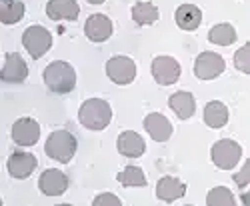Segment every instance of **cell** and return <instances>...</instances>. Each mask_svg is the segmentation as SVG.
I'll return each instance as SVG.
<instances>
[{
    "label": "cell",
    "mask_w": 250,
    "mask_h": 206,
    "mask_svg": "<svg viewBox=\"0 0 250 206\" xmlns=\"http://www.w3.org/2000/svg\"><path fill=\"white\" fill-rule=\"evenodd\" d=\"M80 124L88 130H104L112 120V108L106 100L102 98H90L78 110Z\"/></svg>",
    "instance_id": "6da1fadb"
},
{
    "label": "cell",
    "mask_w": 250,
    "mask_h": 206,
    "mask_svg": "<svg viewBox=\"0 0 250 206\" xmlns=\"http://www.w3.org/2000/svg\"><path fill=\"white\" fill-rule=\"evenodd\" d=\"M46 86L56 94H68L76 86V72L64 60H54L44 70Z\"/></svg>",
    "instance_id": "7a4b0ae2"
},
{
    "label": "cell",
    "mask_w": 250,
    "mask_h": 206,
    "mask_svg": "<svg viewBox=\"0 0 250 206\" xmlns=\"http://www.w3.org/2000/svg\"><path fill=\"white\" fill-rule=\"evenodd\" d=\"M76 138L68 130H54L46 140V154L58 162H70L76 152Z\"/></svg>",
    "instance_id": "3957f363"
},
{
    "label": "cell",
    "mask_w": 250,
    "mask_h": 206,
    "mask_svg": "<svg viewBox=\"0 0 250 206\" xmlns=\"http://www.w3.org/2000/svg\"><path fill=\"white\" fill-rule=\"evenodd\" d=\"M22 44L28 50V54L38 60V58H42L50 50V46H52V34L44 26H38V24L28 26L24 30V34H22Z\"/></svg>",
    "instance_id": "277c9868"
},
{
    "label": "cell",
    "mask_w": 250,
    "mask_h": 206,
    "mask_svg": "<svg viewBox=\"0 0 250 206\" xmlns=\"http://www.w3.org/2000/svg\"><path fill=\"white\" fill-rule=\"evenodd\" d=\"M210 156H212V162L216 164L218 168H222V170H232L236 164L240 162L242 148H240L238 142L224 138V140H218L214 146H212Z\"/></svg>",
    "instance_id": "5b68a950"
},
{
    "label": "cell",
    "mask_w": 250,
    "mask_h": 206,
    "mask_svg": "<svg viewBox=\"0 0 250 206\" xmlns=\"http://www.w3.org/2000/svg\"><path fill=\"white\" fill-rule=\"evenodd\" d=\"M106 74L116 84H130L136 76V64L128 56H114L106 62Z\"/></svg>",
    "instance_id": "8992f818"
},
{
    "label": "cell",
    "mask_w": 250,
    "mask_h": 206,
    "mask_svg": "<svg viewBox=\"0 0 250 206\" xmlns=\"http://www.w3.org/2000/svg\"><path fill=\"white\" fill-rule=\"evenodd\" d=\"M226 64H224V58L216 52H202L198 54L196 62H194V74L200 80H212L216 76H220L224 72Z\"/></svg>",
    "instance_id": "52a82bcc"
},
{
    "label": "cell",
    "mask_w": 250,
    "mask_h": 206,
    "mask_svg": "<svg viewBox=\"0 0 250 206\" xmlns=\"http://www.w3.org/2000/svg\"><path fill=\"white\" fill-rule=\"evenodd\" d=\"M152 76L158 84L170 86L180 78V64L172 56H156L152 60Z\"/></svg>",
    "instance_id": "ba28073f"
},
{
    "label": "cell",
    "mask_w": 250,
    "mask_h": 206,
    "mask_svg": "<svg viewBox=\"0 0 250 206\" xmlns=\"http://www.w3.org/2000/svg\"><path fill=\"white\" fill-rule=\"evenodd\" d=\"M40 138V126L32 118H20L12 126V140L18 146H32Z\"/></svg>",
    "instance_id": "9c48e42d"
},
{
    "label": "cell",
    "mask_w": 250,
    "mask_h": 206,
    "mask_svg": "<svg viewBox=\"0 0 250 206\" xmlns=\"http://www.w3.org/2000/svg\"><path fill=\"white\" fill-rule=\"evenodd\" d=\"M38 186L42 190V194H46V196H60L68 188V178L64 172H60L56 168H48L40 174Z\"/></svg>",
    "instance_id": "30bf717a"
},
{
    "label": "cell",
    "mask_w": 250,
    "mask_h": 206,
    "mask_svg": "<svg viewBox=\"0 0 250 206\" xmlns=\"http://www.w3.org/2000/svg\"><path fill=\"white\" fill-rule=\"evenodd\" d=\"M28 76V66L24 62V58L18 52H8L6 62L0 68V80L2 82H22Z\"/></svg>",
    "instance_id": "8fae6325"
},
{
    "label": "cell",
    "mask_w": 250,
    "mask_h": 206,
    "mask_svg": "<svg viewBox=\"0 0 250 206\" xmlns=\"http://www.w3.org/2000/svg\"><path fill=\"white\" fill-rule=\"evenodd\" d=\"M84 34L92 40V42H104L112 34V22L108 16L104 14H92L86 24H84Z\"/></svg>",
    "instance_id": "7c38bea8"
},
{
    "label": "cell",
    "mask_w": 250,
    "mask_h": 206,
    "mask_svg": "<svg viewBox=\"0 0 250 206\" xmlns=\"http://www.w3.org/2000/svg\"><path fill=\"white\" fill-rule=\"evenodd\" d=\"M144 128H146L150 138L156 140V142H166L172 136L170 120L166 116H162L160 112H152V114H148L146 118H144Z\"/></svg>",
    "instance_id": "4fadbf2b"
},
{
    "label": "cell",
    "mask_w": 250,
    "mask_h": 206,
    "mask_svg": "<svg viewBox=\"0 0 250 206\" xmlns=\"http://www.w3.org/2000/svg\"><path fill=\"white\" fill-rule=\"evenodd\" d=\"M36 156L30 152H12L8 158V172L12 178H26L36 168Z\"/></svg>",
    "instance_id": "5bb4252c"
},
{
    "label": "cell",
    "mask_w": 250,
    "mask_h": 206,
    "mask_svg": "<svg viewBox=\"0 0 250 206\" xmlns=\"http://www.w3.org/2000/svg\"><path fill=\"white\" fill-rule=\"evenodd\" d=\"M116 146H118V152L122 156H128V158H138L144 154V150H146V144H144V138L132 130H126V132H122L118 136V142H116Z\"/></svg>",
    "instance_id": "9a60e30c"
},
{
    "label": "cell",
    "mask_w": 250,
    "mask_h": 206,
    "mask_svg": "<svg viewBox=\"0 0 250 206\" xmlns=\"http://www.w3.org/2000/svg\"><path fill=\"white\" fill-rule=\"evenodd\" d=\"M46 14L50 20H76L80 6L76 0H50L46 4Z\"/></svg>",
    "instance_id": "2e32d148"
},
{
    "label": "cell",
    "mask_w": 250,
    "mask_h": 206,
    "mask_svg": "<svg viewBox=\"0 0 250 206\" xmlns=\"http://www.w3.org/2000/svg\"><path fill=\"white\" fill-rule=\"evenodd\" d=\"M184 192H186V184L172 176H164L156 184V196L164 202H174L180 196H184Z\"/></svg>",
    "instance_id": "e0dca14e"
},
{
    "label": "cell",
    "mask_w": 250,
    "mask_h": 206,
    "mask_svg": "<svg viewBox=\"0 0 250 206\" xmlns=\"http://www.w3.org/2000/svg\"><path fill=\"white\" fill-rule=\"evenodd\" d=\"M174 18H176V24L182 30H196L202 22V12L194 4H182V6H178Z\"/></svg>",
    "instance_id": "ac0fdd59"
},
{
    "label": "cell",
    "mask_w": 250,
    "mask_h": 206,
    "mask_svg": "<svg viewBox=\"0 0 250 206\" xmlns=\"http://www.w3.org/2000/svg\"><path fill=\"white\" fill-rule=\"evenodd\" d=\"M170 108L176 112V116L180 120H188L192 114H194V108H196V102H194V96L190 92H174L168 100Z\"/></svg>",
    "instance_id": "d6986e66"
},
{
    "label": "cell",
    "mask_w": 250,
    "mask_h": 206,
    "mask_svg": "<svg viewBox=\"0 0 250 206\" xmlns=\"http://www.w3.org/2000/svg\"><path fill=\"white\" fill-rule=\"evenodd\" d=\"M204 122L210 128H222L228 122V108L218 100L208 102L204 108Z\"/></svg>",
    "instance_id": "ffe728a7"
},
{
    "label": "cell",
    "mask_w": 250,
    "mask_h": 206,
    "mask_svg": "<svg viewBox=\"0 0 250 206\" xmlns=\"http://www.w3.org/2000/svg\"><path fill=\"white\" fill-rule=\"evenodd\" d=\"M24 16V2L20 0H0V22L16 24Z\"/></svg>",
    "instance_id": "44dd1931"
},
{
    "label": "cell",
    "mask_w": 250,
    "mask_h": 206,
    "mask_svg": "<svg viewBox=\"0 0 250 206\" xmlns=\"http://www.w3.org/2000/svg\"><path fill=\"white\" fill-rule=\"evenodd\" d=\"M236 38H238V34L232 24H216L208 32V40L218 46H230Z\"/></svg>",
    "instance_id": "7402d4cb"
},
{
    "label": "cell",
    "mask_w": 250,
    "mask_h": 206,
    "mask_svg": "<svg viewBox=\"0 0 250 206\" xmlns=\"http://www.w3.org/2000/svg\"><path fill=\"white\" fill-rule=\"evenodd\" d=\"M132 20L138 26H146L154 24L158 20V8L150 2H136L132 6Z\"/></svg>",
    "instance_id": "603a6c76"
},
{
    "label": "cell",
    "mask_w": 250,
    "mask_h": 206,
    "mask_svg": "<svg viewBox=\"0 0 250 206\" xmlns=\"http://www.w3.org/2000/svg\"><path fill=\"white\" fill-rule=\"evenodd\" d=\"M116 178L122 186H146V176L138 166H126L122 172H118Z\"/></svg>",
    "instance_id": "cb8c5ba5"
},
{
    "label": "cell",
    "mask_w": 250,
    "mask_h": 206,
    "mask_svg": "<svg viewBox=\"0 0 250 206\" xmlns=\"http://www.w3.org/2000/svg\"><path fill=\"white\" fill-rule=\"evenodd\" d=\"M208 206H232L234 204V194L228 190L226 186H216L208 192L206 196Z\"/></svg>",
    "instance_id": "d4e9b609"
},
{
    "label": "cell",
    "mask_w": 250,
    "mask_h": 206,
    "mask_svg": "<svg viewBox=\"0 0 250 206\" xmlns=\"http://www.w3.org/2000/svg\"><path fill=\"white\" fill-rule=\"evenodd\" d=\"M234 64L240 72L250 74V42H246L236 54H234Z\"/></svg>",
    "instance_id": "484cf974"
},
{
    "label": "cell",
    "mask_w": 250,
    "mask_h": 206,
    "mask_svg": "<svg viewBox=\"0 0 250 206\" xmlns=\"http://www.w3.org/2000/svg\"><path fill=\"white\" fill-rule=\"evenodd\" d=\"M102 204H112V206H120L122 202H120V198H116L114 194L106 192V194H100V196H96V198H94V206H102Z\"/></svg>",
    "instance_id": "4316f807"
},
{
    "label": "cell",
    "mask_w": 250,
    "mask_h": 206,
    "mask_svg": "<svg viewBox=\"0 0 250 206\" xmlns=\"http://www.w3.org/2000/svg\"><path fill=\"white\" fill-rule=\"evenodd\" d=\"M248 176H250V164L246 162V164H244V168L234 176V180H236V184H238L240 188H246V184H248V180H250Z\"/></svg>",
    "instance_id": "83f0119b"
},
{
    "label": "cell",
    "mask_w": 250,
    "mask_h": 206,
    "mask_svg": "<svg viewBox=\"0 0 250 206\" xmlns=\"http://www.w3.org/2000/svg\"><path fill=\"white\" fill-rule=\"evenodd\" d=\"M88 2H90V4H102L104 0H88Z\"/></svg>",
    "instance_id": "f1b7e54d"
},
{
    "label": "cell",
    "mask_w": 250,
    "mask_h": 206,
    "mask_svg": "<svg viewBox=\"0 0 250 206\" xmlns=\"http://www.w3.org/2000/svg\"><path fill=\"white\" fill-rule=\"evenodd\" d=\"M0 204H2V200H0Z\"/></svg>",
    "instance_id": "f546056e"
}]
</instances>
